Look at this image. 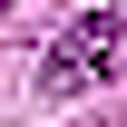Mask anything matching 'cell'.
Instances as JSON below:
<instances>
[{
  "instance_id": "obj_1",
  "label": "cell",
  "mask_w": 127,
  "mask_h": 127,
  "mask_svg": "<svg viewBox=\"0 0 127 127\" xmlns=\"http://www.w3.org/2000/svg\"><path fill=\"white\" fill-rule=\"evenodd\" d=\"M117 49H127V20H117V10H88L78 30H59V49L39 59V88H49V98H78V88H98V78L117 68Z\"/></svg>"
}]
</instances>
